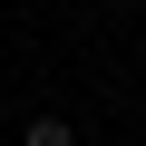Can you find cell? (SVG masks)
<instances>
[{
  "label": "cell",
  "mask_w": 146,
  "mask_h": 146,
  "mask_svg": "<svg viewBox=\"0 0 146 146\" xmlns=\"http://www.w3.org/2000/svg\"><path fill=\"white\" fill-rule=\"evenodd\" d=\"M20 146H78V127H68V117H29V127H20Z\"/></svg>",
  "instance_id": "1"
}]
</instances>
